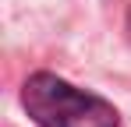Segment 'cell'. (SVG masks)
<instances>
[{"label":"cell","mask_w":131,"mask_h":127,"mask_svg":"<svg viewBox=\"0 0 131 127\" xmlns=\"http://www.w3.org/2000/svg\"><path fill=\"white\" fill-rule=\"evenodd\" d=\"M128 28H131V11H128Z\"/></svg>","instance_id":"cell-2"},{"label":"cell","mask_w":131,"mask_h":127,"mask_svg":"<svg viewBox=\"0 0 131 127\" xmlns=\"http://www.w3.org/2000/svg\"><path fill=\"white\" fill-rule=\"evenodd\" d=\"M21 106L39 127H121V113L103 95L50 71H39L21 85Z\"/></svg>","instance_id":"cell-1"}]
</instances>
